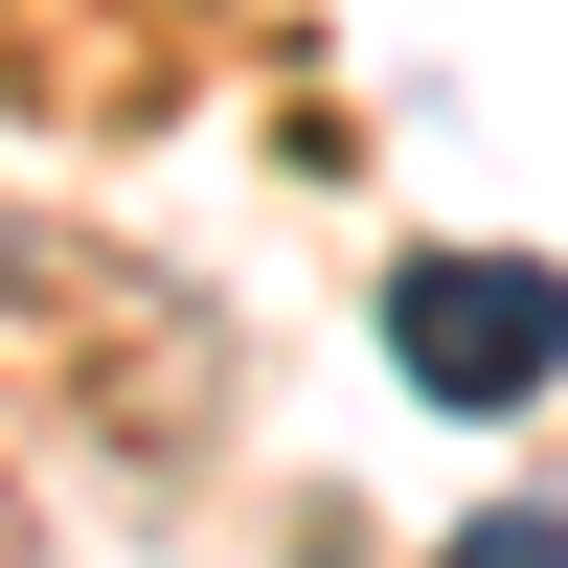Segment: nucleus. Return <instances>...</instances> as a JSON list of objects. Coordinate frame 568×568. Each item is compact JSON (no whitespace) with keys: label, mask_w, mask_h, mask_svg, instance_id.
<instances>
[{"label":"nucleus","mask_w":568,"mask_h":568,"mask_svg":"<svg viewBox=\"0 0 568 568\" xmlns=\"http://www.w3.org/2000/svg\"><path fill=\"white\" fill-rule=\"evenodd\" d=\"M387 364H409V409H546L568 273L546 251H387Z\"/></svg>","instance_id":"f257e3e1"},{"label":"nucleus","mask_w":568,"mask_h":568,"mask_svg":"<svg viewBox=\"0 0 568 568\" xmlns=\"http://www.w3.org/2000/svg\"><path fill=\"white\" fill-rule=\"evenodd\" d=\"M433 568H568V500H478V524H455Z\"/></svg>","instance_id":"f03ea898"}]
</instances>
